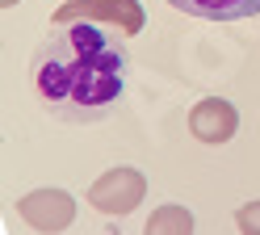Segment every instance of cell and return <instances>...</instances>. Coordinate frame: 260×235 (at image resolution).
<instances>
[{
    "instance_id": "7a4b0ae2",
    "label": "cell",
    "mask_w": 260,
    "mask_h": 235,
    "mask_svg": "<svg viewBox=\"0 0 260 235\" xmlns=\"http://www.w3.org/2000/svg\"><path fill=\"white\" fill-rule=\"evenodd\" d=\"M168 5L202 21H243L260 13V0H168Z\"/></svg>"
},
{
    "instance_id": "3957f363",
    "label": "cell",
    "mask_w": 260,
    "mask_h": 235,
    "mask_svg": "<svg viewBox=\"0 0 260 235\" xmlns=\"http://www.w3.org/2000/svg\"><path fill=\"white\" fill-rule=\"evenodd\" d=\"M239 227L248 231V235H260V201H252V206L239 210Z\"/></svg>"
},
{
    "instance_id": "6da1fadb",
    "label": "cell",
    "mask_w": 260,
    "mask_h": 235,
    "mask_svg": "<svg viewBox=\"0 0 260 235\" xmlns=\"http://www.w3.org/2000/svg\"><path fill=\"white\" fill-rule=\"evenodd\" d=\"M130 84V50L101 25H59L29 59V89L38 105L72 126H92L122 105Z\"/></svg>"
}]
</instances>
